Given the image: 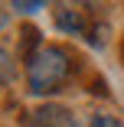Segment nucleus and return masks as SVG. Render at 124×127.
<instances>
[{"instance_id": "20e7f679", "label": "nucleus", "mask_w": 124, "mask_h": 127, "mask_svg": "<svg viewBox=\"0 0 124 127\" xmlns=\"http://www.w3.org/2000/svg\"><path fill=\"white\" fill-rule=\"evenodd\" d=\"M72 127H121L111 114H88V117H79L72 121Z\"/></svg>"}, {"instance_id": "f03ea898", "label": "nucleus", "mask_w": 124, "mask_h": 127, "mask_svg": "<svg viewBox=\"0 0 124 127\" xmlns=\"http://www.w3.org/2000/svg\"><path fill=\"white\" fill-rule=\"evenodd\" d=\"M72 117L65 108H59V104H49V108H39L36 111V124L39 127H72Z\"/></svg>"}, {"instance_id": "423d86ee", "label": "nucleus", "mask_w": 124, "mask_h": 127, "mask_svg": "<svg viewBox=\"0 0 124 127\" xmlns=\"http://www.w3.org/2000/svg\"><path fill=\"white\" fill-rule=\"evenodd\" d=\"M46 3H39V0H30V3H26V0H16V3H13V10L16 13H39Z\"/></svg>"}, {"instance_id": "7ed1b4c3", "label": "nucleus", "mask_w": 124, "mask_h": 127, "mask_svg": "<svg viewBox=\"0 0 124 127\" xmlns=\"http://www.w3.org/2000/svg\"><path fill=\"white\" fill-rule=\"evenodd\" d=\"M56 26L62 33H72V36H79L85 30V23H82V13L79 10H72V7H59L56 10Z\"/></svg>"}, {"instance_id": "39448f33", "label": "nucleus", "mask_w": 124, "mask_h": 127, "mask_svg": "<svg viewBox=\"0 0 124 127\" xmlns=\"http://www.w3.org/2000/svg\"><path fill=\"white\" fill-rule=\"evenodd\" d=\"M13 78V62H10V52L0 49V82H10Z\"/></svg>"}, {"instance_id": "f257e3e1", "label": "nucleus", "mask_w": 124, "mask_h": 127, "mask_svg": "<svg viewBox=\"0 0 124 127\" xmlns=\"http://www.w3.org/2000/svg\"><path fill=\"white\" fill-rule=\"evenodd\" d=\"M69 52L59 46H42L30 56L26 62V82H30V91L33 95H49L56 91L65 78H69Z\"/></svg>"}]
</instances>
